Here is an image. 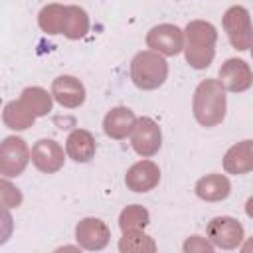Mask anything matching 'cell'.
Masks as SVG:
<instances>
[{
  "label": "cell",
  "mask_w": 253,
  "mask_h": 253,
  "mask_svg": "<svg viewBox=\"0 0 253 253\" xmlns=\"http://www.w3.org/2000/svg\"><path fill=\"white\" fill-rule=\"evenodd\" d=\"M148 223H150V211L140 204H130L123 208V211L119 213V227L123 233L144 231Z\"/></svg>",
  "instance_id": "obj_22"
},
{
  "label": "cell",
  "mask_w": 253,
  "mask_h": 253,
  "mask_svg": "<svg viewBox=\"0 0 253 253\" xmlns=\"http://www.w3.org/2000/svg\"><path fill=\"white\" fill-rule=\"evenodd\" d=\"M251 57H253V45H251Z\"/></svg>",
  "instance_id": "obj_29"
},
{
  "label": "cell",
  "mask_w": 253,
  "mask_h": 253,
  "mask_svg": "<svg viewBox=\"0 0 253 253\" xmlns=\"http://www.w3.org/2000/svg\"><path fill=\"white\" fill-rule=\"evenodd\" d=\"M0 198H2L4 208H18L22 204L20 188L10 184V180H6V178H2V182H0Z\"/></svg>",
  "instance_id": "obj_25"
},
{
  "label": "cell",
  "mask_w": 253,
  "mask_h": 253,
  "mask_svg": "<svg viewBox=\"0 0 253 253\" xmlns=\"http://www.w3.org/2000/svg\"><path fill=\"white\" fill-rule=\"evenodd\" d=\"M130 146L142 158H150V156L158 154V150L162 146L160 125L152 117H138L136 126L130 134Z\"/></svg>",
  "instance_id": "obj_8"
},
{
  "label": "cell",
  "mask_w": 253,
  "mask_h": 253,
  "mask_svg": "<svg viewBox=\"0 0 253 253\" xmlns=\"http://www.w3.org/2000/svg\"><path fill=\"white\" fill-rule=\"evenodd\" d=\"M119 253H158L154 237L144 231H128L119 239Z\"/></svg>",
  "instance_id": "obj_23"
},
{
  "label": "cell",
  "mask_w": 253,
  "mask_h": 253,
  "mask_svg": "<svg viewBox=\"0 0 253 253\" xmlns=\"http://www.w3.org/2000/svg\"><path fill=\"white\" fill-rule=\"evenodd\" d=\"M146 45L150 51H156L164 57L178 55L184 51V30L176 24H158L148 30Z\"/></svg>",
  "instance_id": "obj_7"
},
{
  "label": "cell",
  "mask_w": 253,
  "mask_h": 253,
  "mask_svg": "<svg viewBox=\"0 0 253 253\" xmlns=\"http://www.w3.org/2000/svg\"><path fill=\"white\" fill-rule=\"evenodd\" d=\"M32 160V150L22 136H6L0 144V176L18 178Z\"/></svg>",
  "instance_id": "obj_5"
},
{
  "label": "cell",
  "mask_w": 253,
  "mask_h": 253,
  "mask_svg": "<svg viewBox=\"0 0 253 253\" xmlns=\"http://www.w3.org/2000/svg\"><path fill=\"white\" fill-rule=\"evenodd\" d=\"M97 152V140L87 128H73L65 138V154L77 164L91 162Z\"/></svg>",
  "instance_id": "obj_15"
},
{
  "label": "cell",
  "mask_w": 253,
  "mask_h": 253,
  "mask_svg": "<svg viewBox=\"0 0 253 253\" xmlns=\"http://www.w3.org/2000/svg\"><path fill=\"white\" fill-rule=\"evenodd\" d=\"M87 32H89V14L77 4H67L61 34L67 40H81L87 36Z\"/></svg>",
  "instance_id": "obj_19"
},
{
  "label": "cell",
  "mask_w": 253,
  "mask_h": 253,
  "mask_svg": "<svg viewBox=\"0 0 253 253\" xmlns=\"http://www.w3.org/2000/svg\"><path fill=\"white\" fill-rule=\"evenodd\" d=\"M75 241L85 251H103L111 241V229L99 217H83L75 225Z\"/></svg>",
  "instance_id": "obj_10"
},
{
  "label": "cell",
  "mask_w": 253,
  "mask_h": 253,
  "mask_svg": "<svg viewBox=\"0 0 253 253\" xmlns=\"http://www.w3.org/2000/svg\"><path fill=\"white\" fill-rule=\"evenodd\" d=\"M182 253H215V245L204 235H190L182 243Z\"/></svg>",
  "instance_id": "obj_24"
},
{
  "label": "cell",
  "mask_w": 253,
  "mask_h": 253,
  "mask_svg": "<svg viewBox=\"0 0 253 253\" xmlns=\"http://www.w3.org/2000/svg\"><path fill=\"white\" fill-rule=\"evenodd\" d=\"M63 20H65V6L51 2L45 4L40 12H38V26L43 34L47 36H57L63 30Z\"/></svg>",
  "instance_id": "obj_21"
},
{
  "label": "cell",
  "mask_w": 253,
  "mask_h": 253,
  "mask_svg": "<svg viewBox=\"0 0 253 253\" xmlns=\"http://www.w3.org/2000/svg\"><path fill=\"white\" fill-rule=\"evenodd\" d=\"M223 170L233 176L253 172V138L239 140L223 154Z\"/></svg>",
  "instance_id": "obj_16"
},
{
  "label": "cell",
  "mask_w": 253,
  "mask_h": 253,
  "mask_svg": "<svg viewBox=\"0 0 253 253\" xmlns=\"http://www.w3.org/2000/svg\"><path fill=\"white\" fill-rule=\"evenodd\" d=\"M20 103L38 119V117H45L51 113V107H53V95L47 93L43 87H26L22 93H20Z\"/></svg>",
  "instance_id": "obj_18"
},
{
  "label": "cell",
  "mask_w": 253,
  "mask_h": 253,
  "mask_svg": "<svg viewBox=\"0 0 253 253\" xmlns=\"http://www.w3.org/2000/svg\"><path fill=\"white\" fill-rule=\"evenodd\" d=\"M194 192L204 202H223L231 194V182L225 174H206L196 182Z\"/></svg>",
  "instance_id": "obj_17"
},
{
  "label": "cell",
  "mask_w": 253,
  "mask_h": 253,
  "mask_svg": "<svg viewBox=\"0 0 253 253\" xmlns=\"http://www.w3.org/2000/svg\"><path fill=\"white\" fill-rule=\"evenodd\" d=\"M206 237L219 249L231 251L245 241V229L239 219L231 215H215L206 227Z\"/></svg>",
  "instance_id": "obj_6"
},
{
  "label": "cell",
  "mask_w": 253,
  "mask_h": 253,
  "mask_svg": "<svg viewBox=\"0 0 253 253\" xmlns=\"http://www.w3.org/2000/svg\"><path fill=\"white\" fill-rule=\"evenodd\" d=\"M239 253H253V235L247 237L243 243H241V251Z\"/></svg>",
  "instance_id": "obj_27"
},
{
  "label": "cell",
  "mask_w": 253,
  "mask_h": 253,
  "mask_svg": "<svg viewBox=\"0 0 253 253\" xmlns=\"http://www.w3.org/2000/svg\"><path fill=\"white\" fill-rule=\"evenodd\" d=\"M2 123L10 130H26L36 123V117L20 103V99L8 101L2 111Z\"/></svg>",
  "instance_id": "obj_20"
},
{
  "label": "cell",
  "mask_w": 253,
  "mask_h": 253,
  "mask_svg": "<svg viewBox=\"0 0 253 253\" xmlns=\"http://www.w3.org/2000/svg\"><path fill=\"white\" fill-rule=\"evenodd\" d=\"M168 79V61L164 55L142 49L130 59V81L140 91H154Z\"/></svg>",
  "instance_id": "obj_3"
},
{
  "label": "cell",
  "mask_w": 253,
  "mask_h": 253,
  "mask_svg": "<svg viewBox=\"0 0 253 253\" xmlns=\"http://www.w3.org/2000/svg\"><path fill=\"white\" fill-rule=\"evenodd\" d=\"M221 26H223V32H225L229 43L237 51L251 49V45H253V22H251V14L245 6H241V4L229 6L223 12Z\"/></svg>",
  "instance_id": "obj_4"
},
{
  "label": "cell",
  "mask_w": 253,
  "mask_h": 253,
  "mask_svg": "<svg viewBox=\"0 0 253 253\" xmlns=\"http://www.w3.org/2000/svg\"><path fill=\"white\" fill-rule=\"evenodd\" d=\"M53 101H57L65 109H77L85 103L87 91L81 79L75 75H59L51 81V91Z\"/></svg>",
  "instance_id": "obj_13"
},
{
  "label": "cell",
  "mask_w": 253,
  "mask_h": 253,
  "mask_svg": "<svg viewBox=\"0 0 253 253\" xmlns=\"http://www.w3.org/2000/svg\"><path fill=\"white\" fill-rule=\"evenodd\" d=\"M136 121L138 119L132 113V109H128L125 105H117V107L109 109L107 115L103 117V132H105V136H109L113 140H125L126 136L132 134Z\"/></svg>",
  "instance_id": "obj_14"
},
{
  "label": "cell",
  "mask_w": 253,
  "mask_h": 253,
  "mask_svg": "<svg viewBox=\"0 0 253 253\" xmlns=\"http://www.w3.org/2000/svg\"><path fill=\"white\" fill-rule=\"evenodd\" d=\"M217 79L229 93H243L253 85V69L241 57H229L221 63Z\"/></svg>",
  "instance_id": "obj_9"
},
{
  "label": "cell",
  "mask_w": 253,
  "mask_h": 253,
  "mask_svg": "<svg viewBox=\"0 0 253 253\" xmlns=\"http://www.w3.org/2000/svg\"><path fill=\"white\" fill-rule=\"evenodd\" d=\"M227 91L219 79H202L194 89L192 97V115L200 126L211 128L223 123L227 113Z\"/></svg>",
  "instance_id": "obj_1"
},
{
  "label": "cell",
  "mask_w": 253,
  "mask_h": 253,
  "mask_svg": "<svg viewBox=\"0 0 253 253\" xmlns=\"http://www.w3.org/2000/svg\"><path fill=\"white\" fill-rule=\"evenodd\" d=\"M158 184H160V168L156 162L148 158L134 162L125 174V186L136 194H146L154 190Z\"/></svg>",
  "instance_id": "obj_12"
},
{
  "label": "cell",
  "mask_w": 253,
  "mask_h": 253,
  "mask_svg": "<svg viewBox=\"0 0 253 253\" xmlns=\"http://www.w3.org/2000/svg\"><path fill=\"white\" fill-rule=\"evenodd\" d=\"M217 30L208 20H190L184 28V57L192 69H206L215 57Z\"/></svg>",
  "instance_id": "obj_2"
},
{
  "label": "cell",
  "mask_w": 253,
  "mask_h": 253,
  "mask_svg": "<svg viewBox=\"0 0 253 253\" xmlns=\"http://www.w3.org/2000/svg\"><path fill=\"white\" fill-rule=\"evenodd\" d=\"M245 215L253 219V196H251V198L245 202Z\"/></svg>",
  "instance_id": "obj_28"
},
{
  "label": "cell",
  "mask_w": 253,
  "mask_h": 253,
  "mask_svg": "<svg viewBox=\"0 0 253 253\" xmlns=\"http://www.w3.org/2000/svg\"><path fill=\"white\" fill-rule=\"evenodd\" d=\"M63 146L53 138H40L32 146V164L43 174H55L63 168L65 162Z\"/></svg>",
  "instance_id": "obj_11"
},
{
  "label": "cell",
  "mask_w": 253,
  "mask_h": 253,
  "mask_svg": "<svg viewBox=\"0 0 253 253\" xmlns=\"http://www.w3.org/2000/svg\"><path fill=\"white\" fill-rule=\"evenodd\" d=\"M53 253H83V249L79 245H61V247L53 249Z\"/></svg>",
  "instance_id": "obj_26"
}]
</instances>
